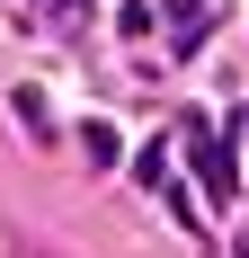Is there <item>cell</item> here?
I'll use <instances>...</instances> for the list:
<instances>
[{
  "instance_id": "cell-2",
  "label": "cell",
  "mask_w": 249,
  "mask_h": 258,
  "mask_svg": "<svg viewBox=\"0 0 249 258\" xmlns=\"http://www.w3.org/2000/svg\"><path fill=\"white\" fill-rule=\"evenodd\" d=\"M80 152L98 160V169H116V160H125V143H116V125H89V134H80Z\"/></svg>"
},
{
  "instance_id": "cell-4",
  "label": "cell",
  "mask_w": 249,
  "mask_h": 258,
  "mask_svg": "<svg viewBox=\"0 0 249 258\" xmlns=\"http://www.w3.org/2000/svg\"><path fill=\"white\" fill-rule=\"evenodd\" d=\"M169 18L178 27H205V0H169Z\"/></svg>"
},
{
  "instance_id": "cell-3",
  "label": "cell",
  "mask_w": 249,
  "mask_h": 258,
  "mask_svg": "<svg viewBox=\"0 0 249 258\" xmlns=\"http://www.w3.org/2000/svg\"><path fill=\"white\" fill-rule=\"evenodd\" d=\"M143 187H151V196H169V187H178V178H169V143H151V152H143Z\"/></svg>"
},
{
  "instance_id": "cell-1",
  "label": "cell",
  "mask_w": 249,
  "mask_h": 258,
  "mask_svg": "<svg viewBox=\"0 0 249 258\" xmlns=\"http://www.w3.org/2000/svg\"><path fill=\"white\" fill-rule=\"evenodd\" d=\"M196 152H205V196H214V205H240V169H231V143L196 134Z\"/></svg>"
}]
</instances>
